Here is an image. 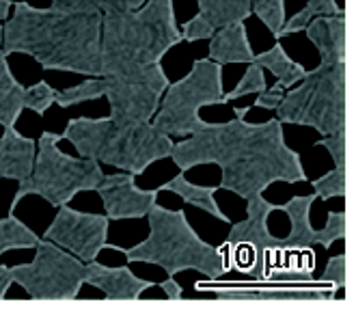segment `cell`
Instances as JSON below:
<instances>
[{
	"label": "cell",
	"mask_w": 356,
	"mask_h": 313,
	"mask_svg": "<svg viewBox=\"0 0 356 313\" xmlns=\"http://www.w3.org/2000/svg\"><path fill=\"white\" fill-rule=\"evenodd\" d=\"M318 195H307V197H294L289 199L285 205H279V210L289 216L291 229L289 236L281 238V248L279 253H287V250H313V246L318 244V232L313 229L309 214L311 207L316 203Z\"/></svg>",
	"instance_id": "18"
},
{
	"label": "cell",
	"mask_w": 356,
	"mask_h": 313,
	"mask_svg": "<svg viewBox=\"0 0 356 313\" xmlns=\"http://www.w3.org/2000/svg\"><path fill=\"white\" fill-rule=\"evenodd\" d=\"M253 61L257 63L259 67L268 70L272 76H275L277 85H281L283 89H291L307 74V70L300 65V63L289 58V54L285 52V48L281 44H275L270 50H266L261 54H255Z\"/></svg>",
	"instance_id": "23"
},
{
	"label": "cell",
	"mask_w": 356,
	"mask_h": 313,
	"mask_svg": "<svg viewBox=\"0 0 356 313\" xmlns=\"http://www.w3.org/2000/svg\"><path fill=\"white\" fill-rule=\"evenodd\" d=\"M60 138L70 141L80 158L140 175L158 160L171 156L173 138L149 123H117L111 117L70 119Z\"/></svg>",
	"instance_id": "5"
},
{
	"label": "cell",
	"mask_w": 356,
	"mask_h": 313,
	"mask_svg": "<svg viewBox=\"0 0 356 313\" xmlns=\"http://www.w3.org/2000/svg\"><path fill=\"white\" fill-rule=\"evenodd\" d=\"M266 74H264V67H259L257 63H248V67L242 76V80L238 82V87L232 91V93H222V104L227 102H234L238 97H244V95H257L261 91H266Z\"/></svg>",
	"instance_id": "27"
},
{
	"label": "cell",
	"mask_w": 356,
	"mask_h": 313,
	"mask_svg": "<svg viewBox=\"0 0 356 313\" xmlns=\"http://www.w3.org/2000/svg\"><path fill=\"white\" fill-rule=\"evenodd\" d=\"M222 65L209 58H197L181 80L169 82L152 125L166 136H191L207 123L199 117V111L222 104Z\"/></svg>",
	"instance_id": "8"
},
{
	"label": "cell",
	"mask_w": 356,
	"mask_h": 313,
	"mask_svg": "<svg viewBox=\"0 0 356 313\" xmlns=\"http://www.w3.org/2000/svg\"><path fill=\"white\" fill-rule=\"evenodd\" d=\"M31 264L11 266V281L33 300H76L85 285V262L54 242L39 238Z\"/></svg>",
	"instance_id": "10"
},
{
	"label": "cell",
	"mask_w": 356,
	"mask_h": 313,
	"mask_svg": "<svg viewBox=\"0 0 356 313\" xmlns=\"http://www.w3.org/2000/svg\"><path fill=\"white\" fill-rule=\"evenodd\" d=\"M322 15H346V9L339 7L334 0H307V5L296 15L285 19V24L279 33V39L305 31V26L311 22L313 17H322Z\"/></svg>",
	"instance_id": "24"
},
{
	"label": "cell",
	"mask_w": 356,
	"mask_h": 313,
	"mask_svg": "<svg viewBox=\"0 0 356 313\" xmlns=\"http://www.w3.org/2000/svg\"><path fill=\"white\" fill-rule=\"evenodd\" d=\"M250 17V0H199V13L181 26V41L209 39L218 29Z\"/></svg>",
	"instance_id": "14"
},
{
	"label": "cell",
	"mask_w": 356,
	"mask_h": 313,
	"mask_svg": "<svg viewBox=\"0 0 356 313\" xmlns=\"http://www.w3.org/2000/svg\"><path fill=\"white\" fill-rule=\"evenodd\" d=\"M93 191L99 195L108 220H130L147 216L160 193L158 188L143 191V188L136 186V175L125 171L115 175L104 173Z\"/></svg>",
	"instance_id": "13"
},
{
	"label": "cell",
	"mask_w": 356,
	"mask_h": 313,
	"mask_svg": "<svg viewBox=\"0 0 356 313\" xmlns=\"http://www.w3.org/2000/svg\"><path fill=\"white\" fill-rule=\"evenodd\" d=\"M158 191H173L188 205H195V207H199V210L212 214L214 218H218L222 223H229L227 214L220 210L216 199H214L216 191H220L218 186H195V184H191V182L186 179V173L179 171V175H175L171 182H166L164 186H160Z\"/></svg>",
	"instance_id": "22"
},
{
	"label": "cell",
	"mask_w": 356,
	"mask_h": 313,
	"mask_svg": "<svg viewBox=\"0 0 356 313\" xmlns=\"http://www.w3.org/2000/svg\"><path fill=\"white\" fill-rule=\"evenodd\" d=\"M56 91L48 85L46 80H39L37 85L29 87L24 93V109L37 113L39 117H44L48 113V109L54 104Z\"/></svg>",
	"instance_id": "29"
},
{
	"label": "cell",
	"mask_w": 356,
	"mask_h": 313,
	"mask_svg": "<svg viewBox=\"0 0 356 313\" xmlns=\"http://www.w3.org/2000/svg\"><path fill=\"white\" fill-rule=\"evenodd\" d=\"M11 7H13L11 0H0V19H3V22L9 17V9Z\"/></svg>",
	"instance_id": "35"
},
{
	"label": "cell",
	"mask_w": 356,
	"mask_h": 313,
	"mask_svg": "<svg viewBox=\"0 0 356 313\" xmlns=\"http://www.w3.org/2000/svg\"><path fill=\"white\" fill-rule=\"evenodd\" d=\"M341 238H346V212H330L324 229L318 232V244L324 248H330Z\"/></svg>",
	"instance_id": "30"
},
{
	"label": "cell",
	"mask_w": 356,
	"mask_h": 313,
	"mask_svg": "<svg viewBox=\"0 0 356 313\" xmlns=\"http://www.w3.org/2000/svg\"><path fill=\"white\" fill-rule=\"evenodd\" d=\"M313 191L320 199H332V197H346V166H334L330 173H326L320 179L311 182Z\"/></svg>",
	"instance_id": "28"
},
{
	"label": "cell",
	"mask_w": 356,
	"mask_h": 313,
	"mask_svg": "<svg viewBox=\"0 0 356 313\" xmlns=\"http://www.w3.org/2000/svg\"><path fill=\"white\" fill-rule=\"evenodd\" d=\"M169 82L160 63L104 76V97L111 106L108 117L117 123H149Z\"/></svg>",
	"instance_id": "11"
},
{
	"label": "cell",
	"mask_w": 356,
	"mask_h": 313,
	"mask_svg": "<svg viewBox=\"0 0 356 313\" xmlns=\"http://www.w3.org/2000/svg\"><path fill=\"white\" fill-rule=\"evenodd\" d=\"M108 225L111 220L106 214L78 212L65 203L58 205V212L44 238L87 264L97 259L104 248H108Z\"/></svg>",
	"instance_id": "12"
},
{
	"label": "cell",
	"mask_w": 356,
	"mask_h": 313,
	"mask_svg": "<svg viewBox=\"0 0 356 313\" xmlns=\"http://www.w3.org/2000/svg\"><path fill=\"white\" fill-rule=\"evenodd\" d=\"M324 283H330V289L339 291L346 289V255H334L326 262L324 275H322Z\"/></svg>",
	"instance_id": "31"
},
{
	"label": "cell",
	"mask_w": 356,
	"mask_h": 313,
	"mask_svg": "<svg viewBox=\"0 0 356 313\" xmlns=\"http://www.w3.org/2000/svg\"><path fill=\"white\" fill-rule=\"evenodd\" d=\"M147 240L125 250L113 244H108V248L121 250L130 264H156L169 277H175L184 270H197L207 279L216 281L229 270L222 250L199 238L184 210H166L156 201L147 212Z\"/></svg>",
	"instance_id": "6"
},
{
	"label": "cell",
	"mask_w": 356,
	"mask_h": 313,
	"mask_svg": "<svg viewBox=\"0 0 356 313\" xmlns=\"http://www.w3.org/2000/svg\"><path fill=\"white\" fill-rule=\"evenodd\" d=\"M99 97H104V78L87 76V80L80 82V85H74L65 91H56L54 104H58L60 109H70L82 102H95Z\"/></svg>",
	"instance_id": "25"
},
{
	"label": "cell",
	"mask_w": 356,
	"mask_h": 313,
	"mask_svg": "<svg viewBox=\"0 0 356 313\" xmlns=\"http://www.w3.org/2000/svg\"><path fill=\"white\" fill-rule=\"evenodd\" d=\"M283 91H285V89H283L281 85H275L272 89H266V91L257 93V99H255L253 106L266 109V111H275V109L279 106V102L283 99Z\"/></svg>",
	"instance_id": "33"
},
{
	"label": "cell",
	"mask_w": 356,
	"mask_h": 313,
	"mask_svg": "<svg viewBox=\"0 0 356 313\" xmlns=\"http://www.w3.org/2000/svg\"><path fill=\"white\" fill-rule=\"evenodd\" d=\"M60 134L44 132L37 141L35 164L26 179L17 182V193L11 203V212H15L17 203L29 195L46 199L50 205H65L78 193L93 191L104 177L102 164L93 158H72L58 150Z\"/></svg>",
	"instance_id": "7"
},
{
	"label": "cell",
	"mask_w": 356,
	"mask_h": 313,
	"mask_svg": "<svg viewBox=\"0 0 356 313\" xmlns=\"http://www.w3.org/2000/svg\"><path fill=\"white\" fill-rule=\"evenodd\" d=\"M318 147H326L334 160V166H346V130L337 132V134H330V136H324L320 138Z\"/></svg>",
	"instance_id": "32"
},
{
	"label": "cell",
	"mask_w": 356,
	"mask_h": 313,
	"mask_svg": "<svg viewBox=\"0 0 356 313\" xmlns=\"http://www.w3.org/2000/svg\"><path fill=\"white\" fill-rule=\"evenodd\" d=\"M248 106L236 109V119L225 123H205L179 143H173L171 160L181 173L193 166L216 164L222 171L218 188L232 191L242 199L264 195L277 182H307L300 156L285 143L283 123L272 117L266 123H248Z\"/></svg>",
	"instance_id": "1"
},
{
	"label": "cell",
	"mask_w": 356,
	"mask_h": 313,
	"mask_svg": "<svg viewBox=\"0 0 356 313\" xmlns=\"http://www.w3.org/2000/svg\"><path fill=\"white\" fill-rule=\"evenodd\" d=\"M307 37L320 50V67L307 72L296 89L283 93L275 109L285 125H309L322 136L346 130V87H348V50L346 15L313 17L305 26Z\"/></svg>",
	"instance_id": "3"
},
{
	"label": "cell",
	"mask_w": 356,
	"mask_h": 313,
	"mask_svg": "<svg viewBox=\"0 0 356 313\" xmlns=\"http://www.w3.org/2000/svg\"><path fill=\"white\" fill-rule=\"evenodd\" d=\"M39 242V236L33 229L15 218V214H9L7 218H0V257L7 250H17V248H35ZM13 285L11 281V270L0 264V300L7 298V291Z\"/></svg>",
	"instance_id": "20"
},
{
	"label": "cell",
	"mask_w": 356,
	"mask_h": 313,
	"mask_svg": "<svg viewBox=\"0 0 356 313\" xmlns=\"http://www.w3.org/2000/svg\"><path fill=\"white\" fill-rule=\"evenodd\" d=\"M3 52H22L44 70L102 78L99 0H52L46 9L15 3L3 24Z\"/></svg>",
	"instance_id": "2"
},
{
	"label": "cell",
	"mask_w": 356,
	"mask_h": 313,
	"mask_svg": "<svg viewBox=\"0 0 356 313\" xmlns=\"http://www.w3.org/2000/svg\"><path fill=\"white\" fill-rule=\"evenodd\" d=\"M35 152V138L22 136L15 128H5L0 136V175L15 182L26 179L33 171Z\"/></svg>",
	"instance_id": "17"
},
{
	"label": "cell",
	"mask_w": 356,
	"mask_h": 313,
	"mask_svg": "<svg viewBox=\"0 0 356 313\" xmlns=\"http://www.w3.org/2000/svg\"><path fill=\"white\" fill-rule=\"evenodd\" d=\"M250 15H257L272 37L279 39L285 24V0H250Z\"/></svg>",
	"instance_id": "26"
},
{
	"label": "cell",
	"mask_w": 356,
	"mask_h": 313,
	"mask_svg": "<svg viewBox=\"0 0 356 313\" xmlns=\"http://www.w3.org/2000/svg\"><path fill=\"white\" fill-rule=\"evenodd\" d=\"M160 287L166 291V298H169V300H181V298H184V289H181V285L175 281V277H169L166 281H162Z\"/></svg>",
	"instance_id": "34"
},
{
	"label": "cell",
	"mask_w": 356,
	"mask_h": 313,
	"mask_svg": "<svg viewBox=\"0 0 356 313\" xmlns=\"http://www.w3.org/2000/svg\"><path fill=\"white\" fill-rule=\"evenodd\" d=\"M85 283L104 291L108 300H138L154 281L136 277L128 266H104L97 259L85 264Z\"/></svg>",
	"instance_id": "15"
},
{
	"label": "cell",
	"mask_w": 356,
	"mask_h": 313,
	"mask_svg": "<svg viewBox=\"0 0 356 313\" xmlns=\"http://www.w3.org/2000/svg\"><path fill=\"white\" fill-rule=\"evenodd\" d=\"M0 179H3V175H0Z\"/></svg>",
	"instance_id": "36"
},
{
	"label": "cell",
	"mask_w": 356,
	"mask_h": 313,
	"mask_svg": "<svg viewBox=\"0 0 356 313\" xmlns=\"http://www.w3.org/2000/svg\"><path fill=\"white\" fill-rule=\"evenodd\" d=\"M275 212H279V205L264 199V195L246 199V218L232 225L220 246L229 270L253 281H270L281 248V238L272 236L268 229V218Z\"/></svg>",
	"instance_id": "9"
},
{
	"label": "cell",
	"mask_w": 356,
	"mask_h": 313,
	"mask_svg": "<svg viewBox=\"0 0 356 313\" xmlns=\"http://www.w3.org/2000/svg\"><path fill=\"white\" fill-rule=\"evenodd\" d=\"M218 300H242V303H311V300H334V289L322 287H264V289H216Z\"/></svg>",
	"instance_id": "16"
},
{
	"label": "cell",
	"mask_w": 356,
	"mask_h": 313,
	"mask_svg": "<svg viewBox=\"0 0 356 313\" xmlns=\"http://www.w3.org/2000/svg\"><path fill=\"white\" fill-rule=\"evenodd\" d=\"M253 48L246 35L244 22H234L218 29L209 37V61H216L220 65H238V63H253Z\"/></svg>",
	"instance_id": "19"
},
{
	"label": "cell",
	"mask_w": 356,
	"mask_h": 313,
	"mask_svg": "<svg viewBox=\"0 0 356 313\" xmlns=\"http://www.w3.org/2000/svg\"><path fill=\"white\" fill-rule=\"evenodd\" d=\"M24 93L26 87L17 82L7 63V54L3 52V24H0V125L3 128H15L24 111Z\"/></svg>",
	"instance_id": "21"
},
{
	"label": "cell",
	"mask_w": 356,
	"mask_h": 313,
	"mask_svg": "<svg viewBox=\"0 0 356 313\" xmlns=\"http://www.w3.org/2000/svg\"><path fill=\"white\" fill-rule=\"evenodd\" d=\"M102 78L154 65L181 41L173 0H99Z\"/></svg>",
	"instance_id": "4"
}]
</instances>
